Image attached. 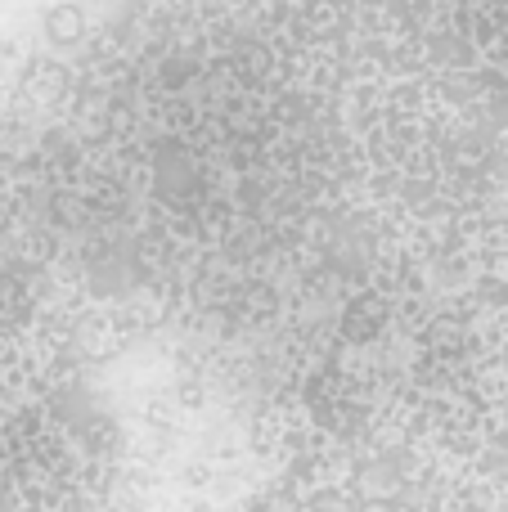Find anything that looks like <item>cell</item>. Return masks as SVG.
Masks as SVG:
<instances>
[{
	"label": "cell",
	"instance_id": "6da1fadb",
	"mask_svg": "<svg viewBox=\"0 0 508 512\" xmlns=\"http://www.w3.org/2000/svg\"><path fill=\"white\" fill-rule=\"evenodd\" d=\"M81 9H72V5H59V9H50V18H45V32H50V41H59V45H68V41H77L81 36Z\"/></svg>",
	"mask_w": 508,
	"mask_h": 512
}]
</instances>
